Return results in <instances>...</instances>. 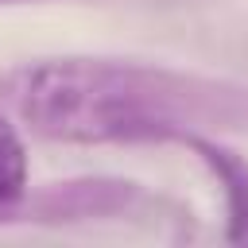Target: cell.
<instances>
[{
  "instance_id": "cell-4",
  "label": "cell",
  "mask_w": 248,
  "mask_h": 248,
  "mask_svg": "<svg viewBox=\"0 0 248 248\" xmlns=\"http://www.w3.org/2000/svg\"><path fill=\"white\" fill-rule=\"evenodd\" d=\"M27 198V151L16 124L0 112V221H16Z\"/></svg>"
},
{
  "instance_id": "cell-1",
  "label": "cell",
  "mask_w": 248,
  "mask_h": 248,
  "mask_svg": "<svg viewBox=\"0 0 248 248\" xmlns=\"http://www.w3.org/2000/svg\"><path fill=\"white\" fill-rule=\"evenodd\" d=\"M0 101L43 140L155 143L248 128V85L120 58H43L0 78Z\"/></svg>"
},
{
  "instance_id": "cell-5",
  "label": "cell",
  "mask_w": 248,
  "mask_h": 248,
  "mask_svg": "<svg viewBox=\"0 0 248 248\" xmlns=\"http://www.w3.org/2000/svg\"><path fill=\"white\" fill-rule=\"evenodd\" d=\"M0 4H23V0H0Z\"/></svg>"
},
{
  "instance_id": "cell-2",
  "label": "cell",
  "mask_w": 248,
  "mask_h": 248,
  "mask_svg": "<svg viewBox=\"0 0 248 248\" xmlns=\"http://www.w3.org/2000/svg\"><path fill=\"white\" fill-rule=\"evenodd\" d=\"M159 205L151 194H143L136 182L124 178H70L50 182L23 198L16 221H89V217H136L143 209Z\"/></svg>"
},
{
  "instance_id": "cell-3",
  "label": "cell",
  "mask_w": 248,
  "mask_h": 248,
  "mask_svg": "<svg viewBox=\"0 0 248 248\" xmlns=\"http://www.w3.org/2000/svg\"><path fill=\"white\" fill-rule=\"evenodd\" d=\"M182 143L213 170V178L225 190V205H229V232L225 236L232 244H248V163L236 151H229L225 143H217L213 136H186Z\"/></svg>"
}]
</instances>
